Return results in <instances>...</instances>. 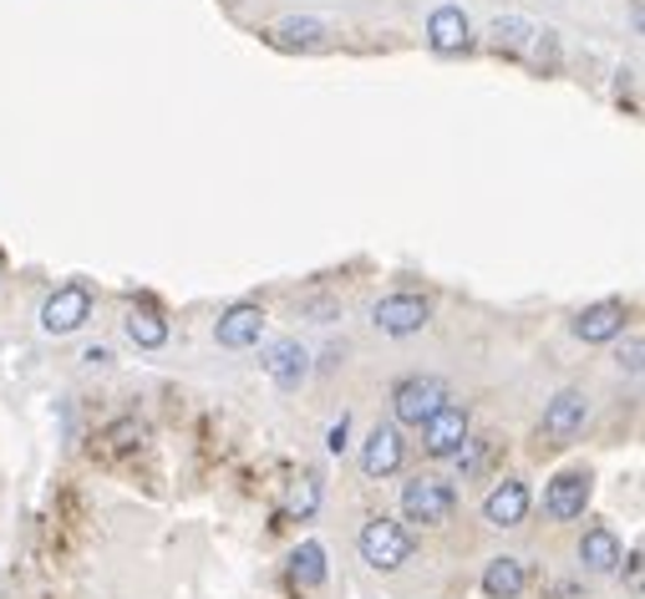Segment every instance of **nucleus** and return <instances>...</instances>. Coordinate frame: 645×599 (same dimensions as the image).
<instances>
[{"instance_id": "obj_1", "label": "nucleus", "mask_w": 645, "mask_h": 599, "mask_svg": "<svg viewBox=\"0 0 645 599\" xmlns=\"http://www.w3.org/2000/svg\"><path fill=\"white\" fill-rule=\"evenodd\" d=\"M488 41H493V51L499 57H514L524 61V67H534V72H559V61H564V51H559V36L549 26H539V21H528V15H499L493 26H488Z\"/></svg>"}, {"instance_id": "obj_2", "label": "nucleus", "mask_w": 645, "mask_h": 599, "mask_svg": "<svg viewBox=\"0 0 645 599\" xmlns=\"http://www.w3.org/2000/svg\"><path fill=\"white\" fill-rule=\"evenodd\" d=\"M411 528L402 524V518H371L367 528H361V559H367L377 574H396L402 564L411 559Z\"/></svg>"}, {"instance_id": "obj_3", "label": "nucleus", "mask_w": 645, "mask_h": 599, "mask_svg": "<svg viewBox=\"0 0 645 599\" xmlns=\"http://www.w3.org/2000/svg\"><path fill=\"white\" fill-rule=\"evenodd\" d=\"M447 402H453V392H447L442 376H402L392 386V411L402 427H422L427 417H438Z\"/></svg>"}, {"instance_id": "obj_4", "label": "nucleus", "mask_w": 645, "mask_h": 599, "mask_svg": "<svg viewBox=\"0 0 645 599\" xmlns=\"http://www.w3.org/2000/svg\"><path fill=\"white\" fill-rule=\"evenodd\" d=\"M457 508V488L438 472H422V478H411L402 488V513H407L411 524H447Z\"/></svg>"}, {"instance_id": "obj_5", "label": "nucleus", "mask_w": 645, "mask_h": 599, "mask_svg": "<svg viewBox=\"0 0 645 599\" xmlns=\"http://www.w3.org/2000/svg\"><path fill=\"white\" fill-rule=\"evenodd\" d=\"M589 498H595V472L564 468V472L549 478V488H544V513H549L554 524H570V518H580V513L589 508Z\"/></svg>"}, {"instance_id": "obj_6", "label": "nucleus", "mask_w": 645, "mask_h": 599, "mask_svg": "<svg viewBox=\"0 0 645 599\" xmlns=\"http://www.w3.org/2000/svg\"><path fill=\"white\" fill-rule=\"evenodd\" d=\"M371 321H377V331H382V336H417V331L432 321V306H427L422 295L396 290V295H382V300H377Z\"/></svg>"}, {"instance_id": "obj_7", "label": "nucleus", "mask_w": 645, "mask_h": 599, "mask_svg": "<svg viewBox=\"0 0 645 599\" xmlns=\"http://www.w3.org/2000/svg\"><path fill=\"white\" fill-rule=\"evenodd\" d=\"M468 432H473V422H468V407H447L438 411V417H427L422 422V453L427 457H457L463 447H468Z\"/></svg>"}, {"instance_id": "obj_8", "label": "nucleus", "mask_w": 645, "mask_h": 599, "mask_svg": "<svg viewBox=\"0 0 645 599\" xmlns=\"http://www.w3.org/2000/svg\"><path fill=\"white\" fill-rule=\"evenodd\" d=\"M92 321V290L87 285H61L51 300L41 306V325L46 336H72Z\"/></svg>"}, {"instance_id": "obj_9", "label": "nucleus", "mask_w": 645, "mask_h": 599, "mask_svg": "<svg viewBox=\"0 0 645 599\" xmlns=\"http://www.w3.org/2000/svg\"><path fill=\"white\" fill-rule=\"evenodd\" d=\"M143 438L147 432L138 417H118L112 427H103V432L92 438V463H97V468H122L128 457L143 453Z\"/></svg>"}, {"instance_id": "obj_10", "label": "nucleus", "mask_w": 645, "mask_h": 599, "mask_svg": "<svg viewBox=\"0 0 645 599\" xmlns=\"http://www.w3.org/2000/svg\"><path fill=\"white\" fill-rule=\"evenodd\" d=\"M585 417H589V396L564 386V392L544 407V438L554 442V447H564V442H574L585 432Z\"/></svg>"}, {"instance_id": "obj_11", "label": "nucleus", "mask_w": 645, "mask_h": 599, "mask_svg": "<svg viewBox=\"0 0 645 599\" xmlns=\"http://www.w3.org/2000/svg\"><path fill=\"white\" fill-rule=\"evenodd\" d=\"M427 46L442 51V57H457L473 46V26H468V11L463 5H438L427 15Z\"/></svg>"}, {"instance_id": "obj_12", "label": "nucleus", "mask_w": 645, "mask_h": 599, "mask_svg": "<svg viewBox=\"0 0 645 599\" xmlns=\"http://www.w3.org/2000/svg\"><path fill=\"white\" fill-rule=\"evenodd\" d=\"M264 36H270V46H279V51H325V46H331V31H325V21H315V15H279Z\"/></svg>"}, {"instance_id": "obj_13", "label": "nucleus", "mask_w": 645, "mask_h": 599, "mask_svg": "<svg viewBox=\"0 0 645 599\" xmlns=\"http://www.w3.org/2000/svg\"><path fill=\"white\" fill-rule=\"evenodd\" d=\"M528 482H518V478H503V482H493L488 488V498H483V518L493 528H518L528 518Z\"/></svg>"}, {"instance_id": "obj_14", "label": "nucleus", "mask_w": 645, "mask_h": 599, "mask_svg": "<svg viewBox=\"0 0 645 599\" xmlns=\"http://www.w3.org/2000/svg\"><path fill=\"white\" fill-rule=\"evenodd\" d=\"M214 336H219L224 351H250L264 336V310L260 306H229L219 315V325H214Z\"/></svg>"}, {"instance_id": "obj_15", "label": "nucleus", "mask_w": 645, "mask_h": 599, "mask_svg": "<svg viewBox=\"0 0 645 599\" xmlns=\"http://www.w3.org/2000/svg\"><path fill=\"white\" fill-rule=\"evenodd\" d=\"M625 331V306L620 300H595L574 315V336L585 340V346H605V340H616Z\"/></svg>"}, {"instance_id": "obj_16", "label": "nucleus", "mask_w": 645, "mask_h": 599, "mask_svg": "<svg viewBox=\"0 0 645 599\" xmlns=\"http://www.w3.org/2000/svg\"><path fill=\"white\" fill-rule=\"evenodd\" d=\"M402 457H407V442L386 422V427H377L367 438V447H361V472H367V478H392V472L402 468Z\"/></svg>"}, {"instance_id": "obj_17", "label": "nucleus", "mask_w": 645, "mask_h": 599, "mask_svg": "<svg viewBox=\"0 0 645 599\" xmlns=\"http://www.w3.org/2000/svg\"><path fill=\"white\" fill-rule=\"evenodd\" d=\"M264 371H270V381H275L279 392H300V381L310 376L306 346H300V340H275L270 356H264Z\"/></svg>"}, {"instance_id": "obj_18", "label": "nucleus", "mask_w": 645, "mask_h": 599, "mask_svg": "<svg viewBox=\"0 0 645 599\" xmlns=\"http://www.w3.org/2000/svg\"><path fill=\"white\" fill-rule=\"evenodd\" d=\"M528 589V570L518 554H499L493 564L483 570V595L488 599H524Z\"/></svg>"}, {"instance_id": "obj_19", "label": "nucleus", "mask_w": 645, "mask_h": 599, "mask_svg": "<svg viewBox=\"0 0 645 599\" xmlns=\"http://www.w3.org/2000/svg\"><path fill=\"white\" fill-rule=\"evenodd\" d=\"M580 564L589 574H616L620 570V539L610 528H589L585 539H580Z\"/></svg>"}, {"instance_id": "obj_20", "label": "nucleus", "mask_w": 645, "mask_h": 599, "mask_svg": "<svg viewBox=\"0 0 645 599\" xmlns=\"http://www.w3.org/2000/svg\"><path fill=\"white\" fill-rule=\"evenodd\" d=\"M321 508V472H295L290 493H285V518H315Z\"/></svg>"}, {"instance_id": "obj_21", "label": "nucleus", "mask_w": 645, "mask_h": 599, "mask_svg": "<svg viewBox=\"0 0 645 599\" xmlns=\"http://www.w3.org/2000/svg\"><path fill=\"white\" fill-rule=\"evenodd\" d=\"M128 336L138 340L143 351H158V346H168V321H163L158 310L132 306V310H128Z\"/></svg>"}, {"instance_id": "obj_22", "label": "nucleus", "mask_w": 645, "mask_h": 599, "mask_svg": "<svg viewBox=\"0 0 645 599\" xmlns=\"http://www.w3.org/2000/svg\"><path fill=\"white\" fill-rule=\"evenodd\" d=\"M290 579L300 589H321L325 585V549L315 539L300 543V549L290 554Z\"/></svg>"}, {"instance_id": "obj_23", "label": "nucleus", "mask_w": 645, "mask_h": 599, "mask_svg": "<svg viewBox=\"0 0 645 599\" xmlns=\"http://www.w3.org/2000/svg\"><path fill=\"white\" fill-rule=\"evenodd\" d=\"M620 366H625L631 376H641V336H631L625 346H620Z\"/></svg>"}, {"instance_id": "obj_24", "label": "nucleus", "mask_w": 645, "mask_h": 599, "mask_svg": "<svg viewBox=\"0 0 645 599\" xmlns=\"http://www.w3.org/2000/svg\"><path fill=\"white\" fill-rule=\"evenodd\" d=\"M346 432H351V417H341V422L331 427V438H325V447H331V453H346Z\"/></svg>"}, {"instance_id": "obj_25", "label": "nucleus", "mask_w": 645, "mask_h": 599, "mask_svg": "<svg viewBox=\"0 0 645 599\" xmlns=\"http://www.w3.org/2000/svg\"><path fill=\"white\" fill-rule=\"evenodd\" d=\"M625 559H631V564H625V574H631V585H641V549H631Z\"/></svg>"}]
</instances>
